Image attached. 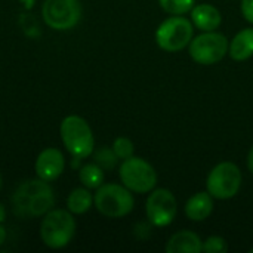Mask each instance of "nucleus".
Masks as SVG:
<instances>
[{"mask_svg":"<svg viewBox=\"0 0 253 253\" xmlns=\"http://www.w3.org/2000/svg\"><path fill=\"white\" fill-rule=\"evenodd\" d=\"M55 194L47 181L30 179L18 187L13 194V206L19 216H43L52 211Z\"/></svg>","mask_w":253,"mask_h":253,"instance_id":"f257e3e1","label":"nucleus"},{"mask_svg":"<svg viewBox=\"0 0 253 253\" xmlns=\"http://www.w3.org/2000/svg\"><path fill=\"white\" fill-rule=\"evenodd\" d=\"M59 133L67 151L77 160L93 154L95 138L89 123L80 116H67L59 126Z\"/></svg>","mask_w":253,"mask_h":253,"instance_id":"f03ea898","label":"nucleus"},{"mask_svg":"<svg viewBox=\"0 0 253 253\" xmlns=\"http://www.w3.org/2000/svg\"><path fill=\"white\" fill-rule=\"evenodd\" d=\"M76 234V221L67 209H52L43 215L40 224L42 242L50 249H62L73 240Z\"/></svg>","mask_w":253,"mask_h":253,"instance_id":"7ed1b4c3","label":"nucleus"},{"mask_svg":"<svg viewBox=\"0 0 253 253\" xmlns=\"http://www.w3.org/2000/svg\"><path fill=\"white\" fill-rule=\"evenodd\" d=\"M96 211L107 218H123L133 211L132 191L119 184H102L93 196Z\"/></svg>","mask_w":253,"mask_h":253,"instance_id":"20e7f679","label":"nucleus"},{"mask_svg":"<svg viewBox=\"0 0 253 253\" xmlns=\"http://www.w3.org/2000/svg\"><path fill=\"white\" fill-rule=\"evenodd\" d=\"M122 184L132 193L145 194L156 188L157 173L154 168L141 157H129L122 162L119 168Z\"/></svg>","mask_w":253,"mask_h":253,"instance_id":"39448f33","label":"nucleus"},{"mask_svg":"<svg viewBox=\"0 0 253 253\" xmlns=\"http://www.w3.org/2000/svg\"><path fill=\"white\" fill-rule=\"evenodd\" d=\"M193 34V22L182 15H175L159 25L156 31V42L159 47L166 52H179L190 44Z\"/></svg>","mask_w":253,"mask_h":253,"instance_id":"423d86ee","label":"nucleus"},{"mask_svg":"<svg viewBox=\"0 0 253 253\" xmlns=\"http://www.w3.org/2000/svg\"><path fill=\"white\" fill-rule=\"evenodd\" d=\"M242 170L231 162L216 165L208 176V193L218 200L233 199L242 187Z\"/></svg>","mask_w":253,"mask_h":253,"instance_id":"0eeeda50","label":"nucleus"},{"mask_svg":"<svg viewBox=\"0 0 253 253\" xmlns=\"http://www.w3.org/2000/svg\"><path fill=\"white\" fill-rule=\"evenodd\" d=\"M228 39L216 31H205L194 37L188 44V53L200 65H212L219 62L228 53Z\"/></svg>","mask_w":253,"mask_h":253,"instance_id":"6e6552de","label":"nucleus"},{"mask_svg":"<svg viewBox=\"0 0 253 253\" xmlns=\"http://www.w3.org/2000/svg\"><path fill=\"white\" fill-rule=\"evenodd\" d=\"M42 16L52 30H71L82 18L80 0H44L42 4Z\"/></svg>","mask_w":253,"mask_h":253,"instance_id":"1a4fd4ad","label":"nucleus"},{"mask_svg":"<svg viewBox=\"0 0 253 253\" xmlns=\"http://www.w3.org/2000/svg\"><path fill=\"white\" fill-rule=\"evenodd\" d=\"M178 212L176 199L166 188L153 190L145 203V213L151 225L168 227L173 222Z\"/></svg>","mask_w":253,"mask_h":253,"instance_id":"9d476101","label":"nucleus"},{"mask_svg":"<svg viewBox=\"0 0 253 253\" xmlns=\"http://www.w3.org/2000/svg\"><path fill=\"white\" fill-rule=\"evenodd\" d=\"M36 175L43 181L58 179L65 169V157L58 148H46L36 159Z\"/></svg>","mask_w":253,"mask_h":253,"instance_id":"9b49d317","label":"nucleus"},{"mask_svg":"<svg viewBox=\"0 0 253 253\" xmlns=\"http://www.w3.org/2000/svg\"><path fill=\"white\" fill-rule=\"evenodd\" d=\"M168 253H200L203 249L202 239L193 231H178L166 243Z\"/></svg>","mask_w":253,"mask_h":253,"instance_id":"f8f14e48","label":"nucleus"},{"mask_svg":"<svg viewBox=\"0 0 253 253\" xmlns=\"http://www.w3.org/2000/svg\"><path fill=\"white\" fill-rule=\"evenodd\" d=\"M221 21V12L212 4L203 3L191 9V22L202 31H215Z\"/></svg>","mask_w":253,"mask_h":253,"instance_id":"ddd939ff","label":"nucleus"},{"mask_svg":"<svg viewBox=\"0 0 253 253\" xmlns=\"http://www.w3.org/2000/svg\"><path fill=\"white\" fill-rule=\"evenodd\" d=\"M213 211V197L208 191H200L185 203V215L190 221L200 222L211 216Z\"/></svg>","mask_w":253,"mask_h":253,"instance_id":"4468645a","label":"nucleus"},{"mask_svg":"<svg viewBox=\"0 0 253 253\" xmlns=\"http://www.w3.org/2000/svg\"><path fill=\"white\" fill-rule=\"evenodd\" d=\"M228 53L234 61H246L253 56V27L239 31L233 37Z\"/></svg>","mask_w":253,"mask_h":253,"instance_id":"2eb2a0df","label":"nucleus"},{"mask_svg":"<svg viewBox=\"0 0 253 253\" xmlns=\"http://www.w3.org/2000/svg\"><path fill=\"white\" fill-rule=\"evenodd\" d=\"M93 205V196L86 187L76 188L70 193L67 199V209L73 215H83L86 213Z\"/></svg>","mask_w":253,"mask_h":253,"instance_id":"dca6fc26","label":"nucleus"},{"mask_svg":"<svg viewBox=\"0 0 253 253\" xmlns=\"http://www.w3.org/2000/svg\"><path fill=\"white\" fill-rule=\"evenodd\" d=\"M79 179L83 184V187H86L89 190H96L104 184V169L101 166H98L95 162L87 163L80 168Z\"/></svg>","mask_w":253,"mask_h":253,"instance_id":"f3484780","label":"nucleus"},{"mask_svg":"<svg viewBox=\"0 0 253 253\" xmlns=\"http://www.w3.org/2000/svg\"><path fill=\"white\" fill-rule=\"evenodd\" d=\"M93 162L101 166L104 170H111L116 168L119 157L116 156V153L113 151V148L108 147H101L99 150H96L93 153Z\"/></svg>","mask_w":253,"mask_h":253,"instance_id":"a211bd4d","label":"nucleus"},{"mask_svg":"<svg viewBox=\"0 0 253 253\" xmlns=\"http://www.w3.org/2000/svg\"><path fill=\"white\" fill-rule=\"evenodd\" d=\"M162 9L170 15H184L191 12L196 0H159Z\"/></svg>","mask_w":253,"mask_h":253,"instance_id":"6ab92c4d","label":"nucleus"},{"mask_svg":"<svg viewBox=\"0 0 253 253\" xmlns=\"http://www.w3.org/2000/svg\"><path fill=\"white\" fill-rule=\"evenodd\" d=\"M111 148L116 153V156L119 157V160H126V159L132 157L133 156V151H135L133 142L129 138H126V136L117 138L113 142V147Z\"/></svg>","mask_w":253,"mask_h":253,"instance_id":"aec40b11","label":"nucleus"},{"mask_svg":"<svg viewBox=\"0 0 253 253\" xmlns=\"http://www.w3.org/2000/svg\"><path fill=\"white\" fill-rule=\"evenodd\" d=\"M228 251V243L219 236H211L203 242L202 252L206 253H225Z\"/></svg>","mask_w":253,"mask_h":253,"instance_id":"412c9836","label":"nucleus"},{"mask_svg":"<svg viewBox=\"0 0 253 253\" xmlns=\"http://www.w3.org/2000/svg\"><path fill=\"white\" fill-rule=\"evenodd\" d=\"M242 13L245 19L253 25V0H242Z\"/></svg>","mask_w":253,"mask_h":253,"instance_id":"4be33fe9","label":"nucleus"},{"mask_svg":"<svg viewBox=\"0 0 253 253\" xmlns=\"http://www.w3.org/2000/svg\"><path fill=\"white\" fill-rule=\"evenodd\" d=\"M248 169L251 170V173L253 175V147L251 148L249 154H248Z\"/></svg>","mask_w":253,"mask_h":253,"instance_id":"5701e85b","label":"nucleus"},{"mask_svg":"<svg viewBox=\"0 0 253 253\" xmlns=\"http://www.w3.org/2000/svg\"><path fill=\"white\" fill-rule=\"evenodd\" d=\"M4 240H6V230H4V227L0 224V246L4 243Z\"/></svg>","mask_w":253,"mask_h":253,"instance_id":"b1692460","label":"nucleus"},{"mask_svg":"<svg viewBox=\"0 0 253 253\" xmlns=\"http://www.w3.org/2000/svg\"><path fill=\"white\" fill-rule=\"evenodd\" d=\"M4 219H6V209H4V206L0 203V224H3Z\"/></svg>","mask_w":253,"mask_h":253,"instance_id":"393cba45","label":"nucleus"},{"mask_svg":"<svg viewBox=\"0 0 253 253\" xmlns=\"http://www.w3.org/2000/svg\"><path fill=\"white\" fill-rule=\"evenodd\" d=\"M0 188H1V176H0Z\"/></svg>","mask_w":253,"mask_h":253,"instance_id":"a878e982","label":"nucleus"},{"mask_svg":"<svg viewBox=\"0 0 253 253\" xmlns=\"http://www.w3.org/2000/svg\"><path fill=\"white\" fill-rule=\"evenodd\" d=\"M251 253H253V249H251Z\"/></svg>","mask_w":253,"mask_h":253,"instance_id":"bb28decb","label":"nucleus"}]
</instances>
